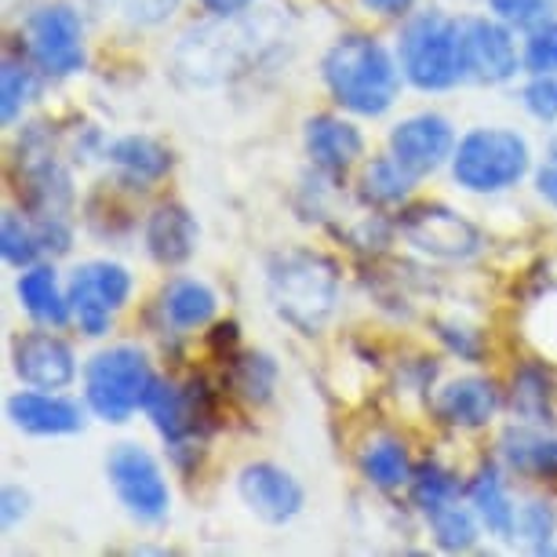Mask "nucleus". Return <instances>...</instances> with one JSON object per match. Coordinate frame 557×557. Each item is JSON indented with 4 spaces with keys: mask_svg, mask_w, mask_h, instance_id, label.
I'll return each instance as SVG.
<instances>
[{
    "mask_svg": "<svg viewBox=\"0 0 557 557\" xmlns=\"http://www.w3.org/2000/svg\"><path fill=\"white\" fill-rule=\"evenodd\" d=\"M143 237H146V251H150V259L161 262V267H183V262L197 251L194 215L175 201H164V205L153 208L150 219H146Z\"/></svg>",
    "mask_w": 557,
    "mask_h": 557,
    "instance_id": "20",
    "label": "nucleus"
},
{
    "mask_svg": "<svg viewBox=\"0 0 557 557\" xmlns=\"http://www.w3.org/2000/svg\"><path fill=\"white\" fill-rule=\"evenodd\" d=\"M110 485L117 492L121 507L139 521H161L172 507V492L157 467V459L143 445H117L107 459Z\"/></svg>",
    "mask_w": 557,
    "mask_h": 557,
    "instance_id": "9",
    "label": "nucleus"
},
{
    "mask_svg": "<svg viewBox=\"0 0 557 557\" xmlns=\"http://www.w3.org/2000/svg\"><path fill=\"white\" fill-rule=\"evenodd\" d=\"M499 459L513 474L535 481H557V437L532 426H507L499 437Z\"/></svg>",
    "mask_w": 557,
    "mask_h": 557,
    "instance_id": "21",
    "label": "nucleus"
},
{
    "mask_svg": "<svg viewBox=\"0 0 557 557\" xmlns=\"http://www.w3.org/2000/svg\"><path fill=\"white\" fill-rule=\"evenodd\" d=\"M372 15H386V18H397V15H408L412 12L416 0H361Z\"/></svg>",
    "mask_w": 557,
    "mask_h": 557,
    "instance_id": "44",
    "label": "nucleus"
},
{
    "mask_svg": "<svg viewBox=\"0 0 557 557\" xmlns=\"http://www.w3.org/2000/svg\"><path fill=\"white\" fill-rule=\"evenodd\" d=\"M302 143H307L310 161L329 175L346 172V168L364 153V139H361V132H357V124L335 117V113L310 117L307 128H302Z\"/></svg>",
    "mask_w": 557,
    "mask_h": 557,
    "instance_id": "19",
    "label": "nucleus"
},
{
    "mask_svg": "<svg viewBox=\"0 0 557 557\" xmlns=\"http://www.w3.org/2000/svg\"><path fill=\"white\" fill-rule=\"evenodd\" d=\"M107 161L128 178L132 186H150L172 172V150L150 135H124L107 146Z\"/></svg>",
    "mask_w": 557,
    "mask_h": 557,
    "instance_id": "22",
    "label": "nucleus"
},
{
    "mask_svg": "<svg viewBox=\"0 0 557 557\" xmlns=\"http://www.w3.org/2000/svg\"><path fill=\"white\" fill-rule=\"evenodd\" d=\"M405 81L419 91H445L462 81V51H459V23L445 12L430 8L405 23L401 45H397Z\"/></svg>",
    "mask_w": 557,
    "mask_h": 557,
    "instance_id": "5",
    "label": "nucleus"
},
{
    "mask_svg": "<svg viewBox=\"0 0 557 557\" xmlns=\"http://www.w3.org/2000/svg\"><path fill=\"white\" fill-rule=\"evenodd\" d=\"M0 251H4L8 267H15V270L34 267L37 256H40L37 226L18 212H4V226H0Z\"/></svg>",
    "mask_w": 557,
    "mask_h": 557,
    "instance_id": "33",
    "label": "nucleus"
},
{
    "mask_svg": "<svg viewBox=\"0 0 557 557\" xmlns=\"http://www.w3.org/2000/svg\"><path fill=\"white\" fill-rule=\"evenodd\" d=\"M503 394L492 380L481 375H462L451 380L448 386H441L434 397V412L441 423L459 426V430H481L492 423V416L499 412Z\"/></svg>",
    "mask_w": 557,
    "mask_h": 557,
    "instance_id": "18",
    "label": "nucleus"
},
{
    "mask_svg": "<svg viewBox=\"0 0 557 557\" xmlns=\"http://www.w3.org/2000/svg\"><path fill=\"white\" fill-rule=\"evenodd\" d=\"M37 96V77L29 70V62L23 59H4V70H0V113H4V124L18 121V113L26 110V102Z\"/></svg>",
    "mask_w": 557,
    "mask_h": 557,
    "instance_id": "32",
    "label": "nucleus"
},
{
    "mask_svg": "<svg viewBox=\"0 0 557 557\" xmlns=\"http://www.w3.org/2000/svg\"><path fill=\"white\" fill-rule=\"evenodd\" d=\"M197 4L205 8L212 18H226V15H240V12H248L256 0H197Z\"/></svg>",
    "mask_w": 557,
    "mask_h": 557,
    "instance_id": "43",
    "label": "nucleus"
},
{
    "mask_svg": "<svg viewBox=\"0 0 557 557\" xmlns=\"http://www.w3.org/2000/svg\"><path fill=\"white\" fill-rule=\"evenodd\" d=\"M146 416L153 419L157 434L172 445V451H183L205 434L212 405H208L201 383L178 386V383L153 380V391L146 397Z\"/></svg>",
    "mask_w": 557,
    "mask_h": 557,
    "instance_id": "13",
    "label": "nucleus"
},
{
    "mask_svg": "<svg viewBox=\"0 0 557 557\" xmlns=\"http://www.w3.org/2000/svg\"><path fill=\"white\" fill-rule=\"evenodd\" d=\"M34 226H37L40 251H48V256H66L73 245V230L66 223V215H37Z\"/></svg>",
    "mask_w": 557,
    "mask_h": 557,
    "instance_id": "40",
    "label": "nucleus"
},
{
    "mask_svg": "<svg viewBox=\"0 0 557 557\" xmlns=\"http://www.w3.org/2000/svg\"><path fill=\"white\" fill-rule=\"evenodd\" d=\"M408 488H412V503L426 513V518L437 510H445L448 503H459V496H462L459 478L441 467V462H423V467H416Z\"/></svg>",
    "mask_w": 557,
    "mask_h": 557,
    "instance_id": "29",
    "label": "nucleus"
},
{
    "mask_svg": "<svg viewBox=\"0 0 557 557\" xmlns=\"http://www.w3.org/2000/svg\"><path fill=\"white\" fill-rule=\"evenodd\" d=\"M532 168V150L513 128H474L456 143L451 175L470 194H503Z\"/></svg>",
    "mask_w": 557,
    "mask_h": 557,
    "instance_id": "4",
    "label": "nucleus"
},
{
    "mask_svg": "<svg viewBox=\"0 0 557 557\" xmlns=\"http://www.w3.org/2000/svg\"><path fill=\"white\" fill-rule=\"evenodd\" d=\"M66 292H70L73 321L81 324L84 335L99 339V335L110 332L113 313L132 299V273L121 262H107V259L84 262V267L73 270Z\"/></svg>",
    "mask_w": 557,
    "mask_h": 557,
    "instance_id": "7",
    "label": "nucleus"
},
{
    "mask_svg": "<svg viewBox=\"0 0 557 557\" xmlns=\"http://www.w3.org/2000/svg\"><path fill=\"white\" fill-rule=\"evenodd\" d=\"M391 153L408 175L423 178L456 153V132L441 113H416L391 132Z\"/></svg>",
    "mask_w": 557,
    "mask_h": 557,
    "instance_id": "14",
    "label": "nucleus"
},
{
    "mask_svg": "<svg viewBox=\"0 0 557 557\" xmlns=\"http://www.w3.org/2000/svg\"><path fill=\"white\" fill-rule=\"evenodd\" d=\"M535 190L546 205L557 208V139L546 146V161L540 164V172H535Z\"/></svg>",
    "mask_w": 557,
    "mask_h": 557,
    "instance_id": "41",
    "label": "nucleus"
},
{
    "mask_svg": "<svg viewBox=\"0 0 557 557\" xmlns=\"http://www.w3.org/2000/svg\"><path fill=\"white\" fill-rule=\"evenodd\" d=\"M234 361V391L245 397L248 405H267L273 397V386H277V364L273 357L267 354H240V357H230Z\"/></svg>",
    "mask_w": 557,
    "mask_h": 557,
    "instance_id": "30",
    "label": "nucleus"
},
{
    "mask_svg": "<svg viewBox=\"0 0 557 557\" xmlns=\"http://www.w3.org/2000/svg\"><path fill=\"white\" fill-rule=\"evenodd\" d=\"M270 40L262 37V29L256 18L226 15L212 26H197L190 29L172 51L175 73L186 77L190 84H219L226 77H234L248 66L251 59H259V51Z\"/></svg>",
    "mask_w": 557,
    "mask_h": 557,
    "instance_id": "3",
    "label": "nucleus"
},
{
    "mask_svg": "<svg viewBox=\"0 0 557 557\" xmlns=\"http://www.w3.org/2000/svg\"><path fill=\"white\" fill-rule=\"evenodd\" d=\"M12 368L26 386L37 391H66L77 380V357L70 343L51 332H26L12 343Z\"/></svg>",
    "mask_w": 557,
    "mask_h": 557,
    "instance_id": "16",
    "label": "nucleus"
},
{
    "mask_svg": "<svg viewBox=\"0 0 557 557\" xmlns=\"http://www.w3.org/2000/svg\"><path fill=\"white\" fill-rule=\"evenodd\" d=\"M521 66L532 73H557V18L550 23L529 29V40H524L521 51Z\"/></svg>",
    "mask_w": 557,
    "mask_h": 557,
    "instance_id": "36",
    "label": "nucleus"
},
{
    "mask_svg": "<svg viewBox=\"0 0 557 557\" xmlns=\"http://www.w3.org/2000/svg\"><path fill=\"white\" fill-rule=\"evenodd\" d=\"M18 299H23V310L29 318L40 324H51V329H59V324H66L73 318L70 292L59 288L55 270L45 267V262L26 267V273L18 277Z\"/></svg>",
    "mask_w": 557,
    "mask_h": 557,
    "instance_id": "24",
    "label": "nucleus"
},
{
    "mask_svg": "<svg viewBox=\"0 0 557 557\" xmlns=\"http://www.w3.org/2000/svg\"><path fill=\"white\" fill-rule=\"evenodd\" d=\"M510 408L524 423H550L554 416V380L540 361H529L513 372Z\"/></svg>",
    "mask_w": 557,
    "mask_h": 557,
    "instance_id": "26",
    "label": "nucleus"
},
{
    "mask_svg": "<svg viewBox=\"0 0 557 557\" xmlns=\"http://www.w3.org/2000/svg\"><path fill=\"white\" fill-rule=\"evenodd\" d=\"M237 492L245 499V507L270 524L292 521L302 510V503H307L302 485L277 462H248L237 478Z\"/></svg>",
    "mask_w": 557,
    "mask_h": 557,
    "instance_id": "15",
    "label": "nucleus"
},
{
    "mask_svg": "<svg viewBox=\"0 0 557 557\" xmlns=\"http://www.w3.org/2000/svg\"><path fill=\"white\" fill-rule=\"evenodd\" d=\"M521 102L535 121L554 124L557 121V73H535V77L524 84Z\"/></svg>",
    "mask_w": 557,
    "mask_h": 557,
    "instance_id": "37",
    "label": "nucleus"
},
{
    "mask_svg": "<svg viewBox=\"0 0 557 557\" xmlns=\"http://www.w3.org/2000/svg\"><path fill=\"white\" fill-rule=\"evenodd\" d=\"M361 474L375 488H401L412 481V462L408 448L397 437H372L361 448Z\"/></svg>",
    "mask_w": 557,
    "mask_h": 557,
    "instance_id": "27",
    "label": "nucleus"
},
{
    "mask_svg": "<svg viewBox=\"0 0 557 557\" xmlns=\"http://www.w3.org/2000/svg\"><path fill=\"white\" fill-rule=\"evenodd\" d=\"M113 4L132 26H161L168 15H175L183 0H113Z\"/></svg>",
    "mask_w": 557,
    "mask_h": 557,
    "instance_id": "39",
    "label": "nucleus"
},
{
    "mask_svg": "<svg viewBox=\"0 0 557 557\" xmlns=\"http://www.w3.org/2000/svg\"><path fill=\"white\" fill-rule=\"evenodd\" d=\"M467 496H470V507H474L481 524H485L496 540H513V535H518V507H513V499L507 496V485H503L499 470L492 467V462L478 470V478L470 481Z\"/></svg>",
    "mask_w": 557,
    "mask_h": 557,
    "instance_id": "23",
    "label": "nucleus"
},
{
    "mask_svg": "<svg viewBox=\"0 0 557 557\" xmlns=\"http://www.w3.org/2000/svg\"><path fill=\"white\" fill-rule=\"evenodd\" d=\"M434 329H437V339L445 343L459 361H481V354H485L481 332L467 329V324H456V321H437Z\"/></svg>",
    "mask_w": 557,
    "mask_h": 557,
    "instance_id": "38",
    "label": "nucleus"
},
{
    "mask_svg": "<svg viewBox=\"0 0 557 557\" xmlns=\"http://www.w3.org/2000/svg\"><path fill=\"white\" fill-rule=\"evenodd\" d=\"M459 51H462V77L478 84H503L518 73V45L507 23L496 15H474L459 23Z\"/></svg>",
    "mask_w": 557,
    "mask_h": 557,
    "instance_id": "12",
    "label": "nucleus"
},
{
    "mask_svg": "<svg viewBox=\"0 0 557 557\" xmlns=\"http://www.w3.org/2000/svg\"><path fill=\"white\" fill-rule=\"evenodd\" d=\"M215 292L205 285V281H194V277H178L172 285L164 288L161 296V310H164V321L172 324L175 332H194V329H205L208 321L215 318Z\"/></svg>",
    "mask_w": 557,
    "mask_h": 557,
    "instance_id": "25",
    "label": "nucleus"
},
{
    "mask_svg": "<svg viewBox=\"0 0 557 557\" xmlns=\"http://www.w3.org/2000/svg\"><path fill=\"white\" fill-rule=\"evenodd\" d=\"M397 230H401V237L416 251H423V256L441 259V262H467L485 245L481 230L445 205L405 208L401 219H397Z\"/></svg>",
    "mask_w": 557,
    "mask_h": 557,
    "instance_id": "8",
    "label": "nucleus"
},
{
    "mask_svg": "<svg viewBox=\"0 0 557 557\" xmlns=\"http://www.w3.org/2000/svg\"><path fill=\"white\" fill-rule=\"evenodd\" d=\"M554 529H557V518H554L550 503H543V499H524L521 507H518V535H513V540H524L535 554H546V550H550Z\"/></svg>",
    "mask_w": 557,
    "mask_h": 557,
    "instance_id": "34",
    "label": "nucleus"
},
{
    "mask_svg": "<svg viewBox=\"0 0 557 557\" xmlns=\"http://www.w3.org/2000/svg\"><path fill=\"white\" fill-rule=\"evenodd\" d=\"M321 77L332 99L357 117H383L401 96V62L375 37L346 34L324 51Z\"/></svg>",
    "mask_w": 557,
    "mask_h": 557,
    "instance_id": "1",
    "label": "nucleus"
},
{
    "mask_svg": "<svg viewBox=\"0 0 557 557\" xmlns=\"http://www.w3.org/2000/svg\"><path fill=\"white\" fill-rule=\"evenodd\" d=\"M339 267L310 248L277 251L267 267L270 307L302 335H318L339 310Z\"/></svg>",
    "mask_w": 557,
    "mask_h": 557,
    "instance_id": "2",
    "label": "nucleus"
},
{
    "mask_svg": "<svg viewBox=\"0 0 557 557\" xmlns=\"http://www.w3.org/2000/svg\"><path fill=\"white\" fill-rule=\"evenodd\" d=\"M18 183H23L26 205L34 208V215H66L73 201L70 172L51 150L45 124H34L18 139Z\"/></svg>",
    "mask_w": 557,
    "mask_h": 557,
    "instance_id": "11",
    "label": "nucleus"
},
{
    "mask_svg": "<svg viewBox=\"0 0 557 557\" xmlns=\"http://www.w3.org/2000/svg\"><path fill=\"white\" fill-rule=\"evenodd\" d=\"M153 380L157 375L139 346H110L84 368V397L99 419L128 423L139 408H146Z\"/></svg>",
    "mask_w": 557,
    "mask_h": 557,
    "instance_id": "6",
    "label": "nucleus"
},
{
    "mask_svg": "<svg viewBox=\"0 0 557 557\" xmlns=\"http://www.w3.org/2000/svg\"><path fill=\"white\" fill-rule=\"evenodd\" d=\"M488 12L507 26L535 29L557 15V0H488Z\"/></svg>",
    "mask_w": 557,
    "mask_h": 557,
    "instance_id": "35",
    "label": "nucleus"
},
{
    "mask_svg": "<svg viewBox=\"0 0 557 557\" xmlns=\"http://www.w3.org/2000/svg\"><path fill=\"white\" fill-rule=\"evenodd\" d=\"M478 524L481 518L474 510L459 507V503H448L445 510L430 513V529H434V543L445 554H462V550H474L478 543Z\"/></svg>",
    "mask_w": 557,
    "mask_h": 557,
    "instance_id": "31",
    "label": "nucleus"
},
{
    "mask_svg": "<svg viewBox=\"0 0 557 557\" xmlns=\"http://www.w3.org/2000/svg\"><path fill=\"white\" fill-rule=\"evenodd\" d=\"M0 513H4V524L12 529V524H18L29 513V496H26L23 488L8 485L4 488V510H0Z\"/></svg>",
    "mask_w": 557,
    "mask_h": 557,
    "instance_id": "42",
    "label": "nucleus"
},
{
    "mask_svg": "<svg viewBox=\"0 0 557 557\" xmlns=\"http://www.w3.org/2000/svg\"><path fill=\"white\" fill-rule=\"evenodd\" d=\"M8 419L37 437H62L84 430V412L77 401L62 397L59 391H37V386L8 397Z\"/></svg>",
    "mask_w": 557,
    "mask_h": 557,
    "instance_id": "17",
    "label": "nucleus"
},
{
    "mask_svg": "<svg viewBox=\"0 0 557 557\" xmlns=\"http://www.w3.org/2000/svg\"><path fill=\"white\" fill-rule=\"evenodd\" d=\"M412 183H416V175H408L405 168L397 164V157L386 153V157H375L361 172V197L375 208H394L412 194Z\"/></svg>",
    "mask_w": 557,
    "mask_h": 557,
    "instance_id": "28",
    "label": "nucleus"
},
{
    "mask_svg": "<svg viewBox=\"0 0 557 557\" xmlns=\"http://www.w3.org/2000/svg\"><path fill=\"white\" fill-rule=\"evenodd\" d=\"M29 55L51 77H73L84 70V26L70 4H45L26 23Z\"/></svg>",
    "mask_w": 557,
    "mask_h": 557,
    "instance_id": "10",
    "label": "nucleus"
}]
</instances>
